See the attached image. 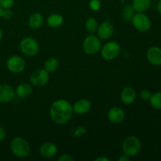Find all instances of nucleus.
<instances>
[{"label":"nucleus","instance_id":"obj_1","mask_svg":"<svg viewBox=\"0 0 161 161\" xmlns=\"http://www.w3.org/2000/svg\"><path fill=\"white\" fill-rule=\"evenodd\" d=\"M73 108L68 101L64 99L57 100L51 105L50 116L52 120L57 124H66L72 117Z\"/></svg>","mask_w":161,"mask_h":161},{"label":"nucleus","instance_id":"obj_2","mask_svg":"<svg viewBox=\"0 0 161 161\" xmlns=\"http://www.w3.org/2000/svg\"><path fill=\"white\" fill-rule=\"evenodd\" d=\"M10 149L14 156L19 158H25L30 153V146L28 142L21 137H17L12 140Z\"/></svg>","mask_w":161,"mask_h":161},{"label":"nucleus","instance_id":"obj_3","mask_svg":"<svg viewBox=\"0 0 161 161\" xmlns=\"http://www.w3.org/2000/svg\"><path fill=\"white\" fill-rule=\"evenodd\" d=\"M142 143L139 138L136 136H129L124 141L122 145V151L127 157H132L140 152Z\"/></svg>","mask_w":161,"mask_h":161},{"label":"nucleus","instance_id":"obj_4","mask_svg":"<svg viewBox=\"0 0 161 161\" xmlns=\"http://www.w3.org/2000/svg\"><path fill=\"white\" fill-rule=\"evenodd\" d=\"M102 42L97 36L91 35L85 38L83 43V49L86 54L94 55L101 50Z\"/></svg>","mask_w":161,"mask_h":161},{"label":"nucleus","instance_id":"obj_5","mask_svg":"<svg viewBox=\"0 0 161 161\" xmlns=\"http://www.w3.org/2000/svg\"><path fill=\"white\" fill-rule=\"evenodd\" d=\"M20 48L22 53L28 57H33L39 51V44L33 38L27 37L21 40Z\"/></svg>","mask_w":161,"mask_h":161},{"label":"nucleus","instance_id":"obj_6","mask_svg":"<svg viewBox=\"0 0 161 161\" xmlns=\"http://www.w3.org/2000/svg\"><path fill=\"white\" fill-rule=\"evenodd\" d=\"M120 53V47L116 42H108L102 48V58L107 61H112L119 56Z\"/></svg>","mask_w":161,"mask_h":161},{"label":"nucleus","instance_id":"obj_7","mask_svg":"<svg viewBox=\"0 0 161 161\" xmlns=\"http://www.w3.org/2000/svg\"><path fill=\"white\" fill-rule=\"evenodd\" d=\"M132 25L137 30L140 31H147L151 28V20L143 13L135 14L131 19Z\"/></svg>","mask_w":161,"mask_h":161},{"label":"nucleus","instance_id":"obj_8","mask_svg":"<svg viewBox=\"0 0 161 161\" xmlns=\"http://www.w3.org/2000/svg\"><path fill=\"white\" fill-rule=\"evenodd\" d=\"M30 81L36 86H44L49 81V72L46 69H37L31 73Z\"/></svg>","mask_w":161,"mask_h":161},{"label":"nucleus","instance_id":"obj_9","mask_svg":"<svg viewBox=\"0 0 161 161\" xmlns=\"http://www.w3.org/2000/svg\"><path fill=\"white\" fill-rule=\"evenodd\" d=\"M25 61L19 56H12L6 61L7 69L14 73H20L25 69Z\"/></svg>","mask_w":161,"mask_h":161},{"label":"nucleus","instance_id":"obj_10","mask_svg":"<svg viewBox=\"0 0 161 161\" xmlns=\"http://www.w3.org/2000/svg\"><path fill=\"white\" fill-rule=\"evenodd\" d=\"M97 37L103 40H106L112 37L114 32V27L113 24L108 21H105L101 24L97 29Z\"/></svg>","mask_w":161,"mask_h":161},{"label":"nucleus","instance_id":"obj_11","mask_svg":"<svg viewBox=\"0 0 161 161\" xmlns=\"http://www.w3.org/2000/svg\"><path fill=\"white\" fill-rule=\"evenodd\" d=\"M108 118L110 122L113 124H120L125 118V113L124 110L119 107H113L108 110Z\"/></svg>","mask_w":161,"mask_h":161},{"label":"nucleus","instance_id":"obj_12","mask_svg":"<svg viewBox=\"0 0 161 161\" xmlns=\"http://www.w3.org/2000/svg\"><path fill=\"white\" fill-rule=\"evenodd\" d=\"M14 97L15 91L12 86L8 84L0 85V102H9L14 98Z\"/></svg>","mask_w":161,"mask_h":161},{"label":"nucleus","instance_id":"obj_13","mask_svg":"<svg viewBox=\"0 0 161 161\" xmlns=\"http://www.w3.org/2000/svg\"><path fill=\"white\" fill-rule=\"evenodd\" d=\"M58 152L56 145L52 142H45L39 148V153L42 157L47 159L52 158L54 157Z\"/></svg>","mask_w":161,"mask_h":161},{"label":"nucleus","instance_id":"obj_14","mask_svg":"<svg viewBox=\"0 0 161 161\" xmlns=\"http://www.w3.org/2000/svg\"><path fill=\"white\" fill-rule=\"evenodd\" d=\"M146 57L151 64L154 65H161V49L159 47H150L148 50Z\"/></svg>","mask_w":161,"mask_h":161},{"label":"nucleus","instance_id":"obj_15","mask_svg":"<svg viewBox=\"0 0 161 161\" xmlns=\"http://www.w3.org/2000/svg\"><path fill=\"white\" fill-rule=\"evenodd\" d=\"M136 98V91L132 86H126L121 92V100L126 105H130Z\"/></svg>","mask_w":161,"mask_h":161},{"label":"nucleus","instance_id":"obj_16","mask_svg":"<svg viewBox=\"0 0 161 161\" xmlns=\"http://www.w3.org/2000/svg\"><path fill=\"white\" fill-rule=\"evenodd\" d=\"M91 103L86 99H80L77 101L73 106V111L80 115H83L87 113L91 110Z\"/></svg>","mask_w":161,"mask_h":161},{"label":"nucleus","instance_id":"obj_17","mask_svg":"<svg viewBox=\"0 0 161 161\" xmlns=\"http://www.w3.org/2000/svg\"><path fill=\"white\" fill-rule=\"evenodd\" d=\"M32 93V87L30 86V84L27 83H20L17 87L15 91V94L17 97L20 99H26L29 97Z\"/></svg>","mask_w":161,"mask_h":161},{"label":"nucleus","instance_id":"obj_18","mask_svg":"<svg viewBox=\"0 0 161 161\" xmlns=\"http://www.w3.org/2000/svg\"><path fill=\"white\" fill-rule=\"evenodd\" d=\"M44 21L43 16L39 13H34L28 19V25L32 29H37L42 25Z\"/></svg>","mask_w":161,"mask_h":161},{"label":"nucleus","instance_id":"obj_19","mask_svg":"<svg viewBox=\"0 0 161 161\" xmlns=\"http://www.w3.org/2000/svg\"><path fill=\"white\" fill-rule=\"evenodd\" d=\"M150 5L151 0H134L132 6L136 12L144 13L149 9Z\"/></svg>","mask_w":161,"mask_h":161},{"label":"nucleus","instance_id":"obj_20","mask_svg":"<svg viewBox=\"0 0 161 161\" xmlns=\"http://www.w3.org/2000/svg\"><path fill=\"white\" fill-rule=\"evenodd\" d=\"M63 23V17L61 14H53L47 18V25L50 28H58Z\"/></svg>","mask_w":161,"mask_h":161},{"label":"nucleus","instance_id":"obj_21","mask_svg":"<svg viewBox=\"0 0 161 161\" xmlns=\"http://www.w3.org/2000/svg\"><path fill=\"white\" fill-rule=\"evenodd\" d=\"M58 66H59V62L56 58H48L47 60H46L45 63H44V69H46L48 72H54L55 70L58 69Z\"/></svg>","mask_w":161,"mask_h":161},{"label":"nucleus","instance_id":"obj_22","mask_svg":"<svg viewBox=\"0 0 161 161\" xmlns=\"http://www.w3.org/2000/svg\"><path fill=\"white\" fill-rule=\"evenodd\" d=\"M134 12H135V9H134L133 6L130 4H127L126 6H124L123 8V12H122V16L123 18L124 19L127 21H130L131 20L132 17H134Z\"/></svg>","mask_w":161,"mask_h":161},{"label":"nucleus","instance_id":"obj_23","mask_svg":"<svg viewBox=\"0 0 161 161\" xmlns=\"http://www.w3.org/2000/svg\"><path fill=\"white\" fill-rule=\"evenodd\" d=\"M85 28L86 31L90 33H94L97 31V28H98V24H97V20L94 17H90L86 20L85 23Z\"/></svg>","mask_w":161,"mask_h":161},{"label":"nucleus","instance_id":"obj_24","mask_svg":"<svg viewBox=\"0 0 161 161\" xmlns=\"http://www.w3.org/2000/svg\"><path fill=\"white\" fill-rule=\"evenodd\" d=\"M150 104L154 108L161 109V92H157L151 96Z\"/></svg>","mask_w":161,"mask_h":161},{"label":"nucleus","instance_id":"obj_25","mask_svg":"<svg viewBox=\"0 0 161 161\" xmlns=\"http://www.w3.org/2000/svg\"><path fill=\"white\" fill-rule=\"evenodd\" d=\"M89 6L92 10L97 11L101 8V2L99 0H91Z\"/></svg>","mask_w":161,"mask_h":161},{"label":"nucleus","instance_id":"obj_26","mask_svg":"<svg viewBox=\"0 0 161 161\" xmlns=\"http://www.w3.org/2000/svg\"><path fill=\"white\" fill-rule=\"evenodd\" d=\"M14 4V0H0V6L3 9H9Z\"/></svg>","mask_w":161,"mask_h":161},{"label":"nucleus","instance_id":"obj_27","mask_svg":"<svg viewBox=\"0 0 161 161\" xmlns=\"http://www.w3.org/2000/svg\"><path fill=\"white\" fill-rule=\"evenodd\" d=\"M151 96H152V94H151L150 91L149 90H143V91H141V94H140V97L144 101L149 100Z\"/></svg>","mask_w":161,"mask_h":161},{"label":"nucleus","instance_id":"obj_28","mask_svg":"<svg viewBox=\"0 0 161 161\" xmlns=\"http://www.w3.org/2000/svg\"><path fill=\"white\" fill-rule=\"evenodd\" d=\"M13 17V12L9 9H3V11H2V17L4 19H6V20H9V19H11Z\"/></svg>","mask_w":161,"mask_h":161},{"label":"nucleus","instance_id":"obj_29","mask_svg":"<svg viewBox=\"0 0 161 161\" xmlns=\"http://www.w3.org/2000/svg\"><path fill=\"white\" fill-rule=\"evenodd\" d=\"M59 161H73L74 158L69 154H64L58 158Z\"/></svg>","mask_w":161,"mask_h":161},{"label":"nucleus","instance_id":"obj_30","mask_svg":"<svg viewBox=\"0 0 161 161\" xmlns=\"http://www.w3.org/2000/svg\"><path fill=\"white\" fill-rule=\"evenodd\" d=\"M5 137H6V132H5L4 129L3 127H0V142L3 141Z\"/></svg>","mask_w":161,"mask_h":161},{"label":"nucleus","instance_id":"obj_31","mask_svg":"<svg viewBox=\"0 0 161 161\" xmlns=\"http://www.w3.org/2000/svg\"><path fill=\"white\" fill-rule=\"evenodd\" d=\"M129 160H130V157H127V156L125 155V154L120 156V157L118 158V160L119 161H128Z\"/></svg>","mask_w":161,"mask_h":161},{"label":"nucleus","instance_id":"obj_32","mask_svg":"<svg viewBox=\"0 0 161 161\" xmlns=\"http://www.w3.org/2000/svg\"><path fill=\"white\" fill-rule=\"evenodd\" d=\"M95 161H109V159L106 157H99L97 158H96Z\"/></svg>","mask_w":161,"mask_h":161},{"label":"nucleus","instance_id":"obj_33","mask_svg":"<svg viewBox=\"0 0 161 161\" xmlns=\"http://www.w3.org/2000/svg\"><path fill=\"white\" fill-rule=\"evenodd\" d=\"M157 9H158L159 13L161 14V0H159V3L157 4Z\"/></svg>","mask_w":161,"mask_h":161},{"label":"nucleus","instance_id":"obj_34","mask_svg":"<svg viewBox=\"0 0 161 161\" xmlns=\"http://www.w3.org/2000/svg\"><path fill=\"white\" fill-rule=\"evenodd\" d=\"M2 38H3V31H2V30L0 29V41H1Z\"/></svg>","mask_w":161,"mask_h":161},{"label":"nucleus","instance_id":"obj_35","mask_svg":"<svg viewBox=\"0 0 161 161\" xmlns=\"http://www.w3.org/2000/svg\"><path fill=\"white\" fill-rule=\"evenodd\" d=\"M3 7H2L1 6H0V17H2V11H3Z\"/></svg>","mask_w":161,"mask_h":161},{"label":"nucleus","instance_id":"obj_36","mask_svg":"<svg viewBox=\"0 0 161 161\" xmlns=\"http://www.w3.org/2000/svg\"><path fill=\"white\" fill-rule=\"evenodd\" d=\"M154 1H159V0H154Z\"/></svg>","mask_w":161,"mask_h":161}]
</instances>
